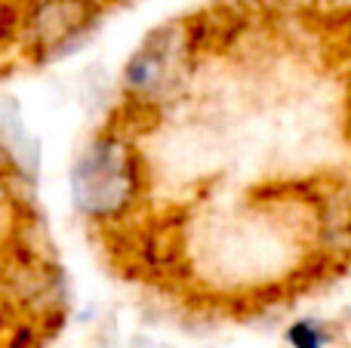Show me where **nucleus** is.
I'll list each match as a JSON object with an SVG mask.
<instances>
[{"mask_svg":"<svg viewBox=\"0 0 351 348\" xmlns=\"http://www.w3.org/2000/svg\"><path fill=\"white\" fill-rule=\"evenodd\" d=\"M102 12L99 0H16L10 49L31 65L68 55Z\"/></svg>","mask_w":351,"mask_h":348,"instance_id":"f03ea898","label":"nucleus"},{"mask_svg":"<svg viewBox=\"0 0 351 348\" xmlns=\"http://www.w3.org/2000/svg\"><path fill=\"white\" fill-rule=\"evenodd\" d=\"M179 49H185V37H179L176 28L154 31L127 65L130 92L139 99L158 96V92L176 77V53H179Z\"/></svg>","mask_w":351,"mask_h":348,"instance_id":"7ed1b4c3","label":"nucleus"},{"mask_svg":"<svg viewBox=\"0 0 351 348\" xmlns=\"http://www.w3.org/2000/svg\"><path fill=\"white\" fill-rule=\"evenodd\" d=\"M139 191L133 148L123 145L121 136H96L80 148L71 166V203L90 222H114Z\"/></svg>","mask_w":351,"mask_h":348,"instance_id":"f257e3e1","label":"nucleus"},{"mask_svg":"<svg viewBox=\"0 0 351 348\" xmlns=\"http://www.w3.org/2000/svg\"><path fill=\"white\" fill-rule=\"evenodd\" d=\"M290 345L293 348H324L327 345V330L317 321H299L290 327Z\"/></svg>","mask_w":351,"mask_h":348,"instance_id":"20e7f679","label":"nucleus"}]
</instances>
